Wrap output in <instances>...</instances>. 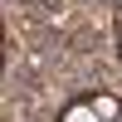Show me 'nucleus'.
Masks as SVG:
<instances>
[{
	"label": "nucleus",
	"mask_w": 122,
	"mask_h": 122,
	"mask_svg": "<svg viewBox=\"0 0 122 122\" xmlns=\"http://www.w3.org/2000/svg\"><path fill=\"white\" fill-rule=\"evenodd\" d=\"M64 122H103V112H98L93 103H78V107H68V112H64Z\"/></svg>",
	"instance_id": "f257e3e1"
},
{
	"label": "nucleus",
	"mask_w": 122,
	"mask_h": 122,
	"mask_svg": "<svg viewBox=\"0 0 122 122\" xmlns=\"http://www.w3.org/2000/svg\"><path fill=\"white\" fill-rule=\"evenodd\" d=\"M93 107H98V112H103V117H117V103H112V98H98Z\"/></svg>",
	"instance_id": "f03ea898"
},
{
	"label": "nucleus",
	"mask_w": 122,
	"mask_h": 122,
	"mask_svg": "<svg viewBox=\"0 0 122 122\" xmlns=\"http://www.w3.org/2000/svg\"><path fill=\"white\" fill-rule=\"evenodd\" d=\"M112 122H122V112H117V117H112Z\"/></svg>",
	"instance_id": "7ed1b4c3"
}]
</instances>
